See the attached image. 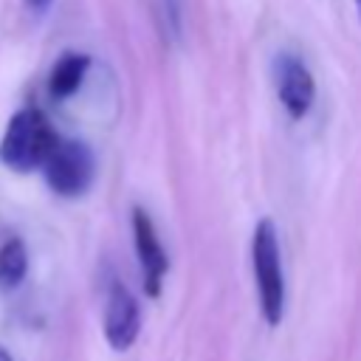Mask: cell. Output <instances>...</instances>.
<instances>
[{
    "label": "cell",
    "instance_id": "1",
    "mask_svg": "<svg viewBox=\"0 0 361 361\" xmlns=\"http://www.w3.org/2000/svg\"><path fill=\"white\" fill-rule=\"evenodd\" d=\"M59 135L54 133L48 116L39 107H23L6 124V133L0 138V164L14 172L42 169Z\"/></svg>",
    "mask_w": 361,
    "mask_h": 361
},
{
    "label": "cell",
    "instance_id": "2",
    "mask_svg": "<svg viewBox=\"0 0 361 361\" xmlns=\"http://www.w3.org/2000/svg\"><path fill=\"white\" fill-rule=\"evenodd\" d=\"M251 268H254V279H257L262 319L268 327H276L285 316V274H282L279 237H276V226L271 217H262L254 226Z\"/></svg>",
    "mask_w": 361,
    "mask_h": 361
},
{
    "label": "cell",
    "instance_id": "3",
    "mask_svg": "<svg viewBox=\"0 0 361 361\" xmlns=\"http://www.w3.org/2000/svg\"><path fill=\"white\" fill-rule=\"evenodd\" d=\"M42 175H45V183L51 186V192H56L59 197H79L93 183L96 158L85 141H76V138L62 141L59 138L42 164Z\"/></svg>",
    "mask_w": 361,
    "mask_h": 361
},
{
    "label": "cell",
    "instance_id": "4",
    "mask_svg": "<svg viewBox=\"0 0 361 361\" xmlns=\"http://www.w3.org/2000/svg\"><path fill=\"white\" fill-rule=\"evenodd\" d=\"M274 85L285 113L293 121H302L310 113L316 99V82L310 68L296 54H279L274 59Z\"/></svg>",
    "mask_w": 361,
    "mask_h": 361
},
{
    "label": "cell",
    "instance_id": "5",
    "mask_svg": "<svg viewBox=\"0 0 361 361\" xmlns=\"http://www.w3.org/2000/svg\"><path fill=\"white\" fill-rule=\"evenodd\" d=\"M138 330H141V307L130 293V288L113 279L104 299V338L113 350L124 353L135 344Z\"/></svg>",
    "mask_w": 361,
    "mask_h": 361
},
{
    "label": "cell",
    "instance_id": "6",
    "mask_svg": "<svg viewBox=\"0 0 361 361\" xmlns=\"http://www.w3.org/2000/svg\"><path fill=\"white\" fill-rule=\"evenodd\" d=\"M133 243H135V254H138V262H141V279H144V293L149 299H158L161 296V288H164V276H166V268H169V259H166V251L158 240V231L149 220V214L144 209H133Z\"/></svg>",
    "mask_w": 361,
    "mask_h": 361
},
{
    "label": "cell",
    "instance_id": "7",
    "mask_svg": "<svg viewBox=\"0 0 361 361\" xmlns=\"http://www.w3.org/2000/svg\"><path fill=\"white\" fill-rule=\"evenodd\" d=\"M87 68H90V56L87 54H79V51L62 54L56 59V65L51 68V76H48V93H51V99H56V102L71 99L82 87Z\"/></svg>",
    "mask_w": 361,
    "mask_h": 361
},
{
    "label": "cell",
    "instance_id": "8",
    "mask_svg": "<svg viewBox=\"0 0 361 361\" xmlns=\"http://www.w3.org/2000/svg\"><path fill=\"white\" fill-rule=\"evenodd\" d=\"M28 274V251L20 237H8L0 245V288L14 290Z\"/></svg>",
    "mask_w": 361,
    "mask_h": 361
},
{
    "label": "cell",
    "instance_id": "9",
    "mask_svg": "<svg viewBox=\"0 0 361 361\" xmlns=\"http://www.w3.org/2000/svg\"><path fill=\"white\" fill-rule=\"evenodd\" d=\"M25 3H28V8H31V11H37V14L48 11V6H51V0H25Z\"/></svg>",
    "mask_w": 361,
    "mask_h": 361
},
{
    "label": "cell",
    "instance_id": "10",
    "mask_svg": "<svg viewBox=\"0 0 361 361\" xmlns=\"http://www.w3.org/2000/svg\"><path fill=\"white\" fill-rule=\"evenodd\" d=\"M0 361H14V358H11V355H8V353L0 347Z\"/></svg>",
    "mask_w": 361,
    "mask_h": 361
},
{
    "label": "cell",
    "instance_id": "11",
    "mask_svg": "<svg viewBox=\"0 0 361 361\" xmlns=\"http://www.w3.org/2000/svg\"><path fill=\"white\" fill-rule=\"evenodd\" d=\"M355 8H358V14H361V0H355Z\"/></svg>",
    "mask_w": 361,
    "mask_h": 361
}]
</instances>
